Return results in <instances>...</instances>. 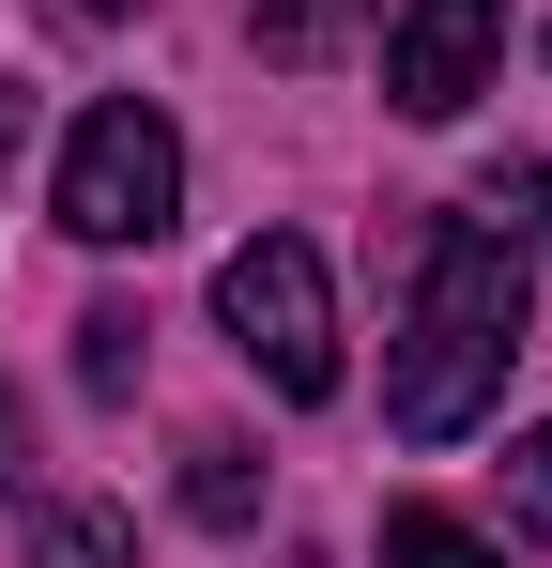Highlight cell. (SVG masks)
<instances>
[{
  "instance_id": "cell-1",
  "label": "cell",
  "mask_w": 552,
  "mask_h": 568,
  "mask_svg": "<svg viewBox=\"0 0 552 568\" xmlns=\"http://www.w3.org/2000/svg\"><path fill=\"white\" fill-rule=\"evenodd\" d=\"M507 354H522V231L507 215H430L415 246V323L384 354V415L415 446H460L491 399H507Z\"/></svg>"
},
{
  "instance_id": "cell-2",
  "label": "cell",
  "mask_w": 552,
  "mask_h": 568,
  "mask_svg": "<svg viewBox=\"0 0 552 568\" xmlns=\"http://www.w3.org/2000/svg\"><path fill=\"white\" fill-rule=\"evenodd\" d=\"M215 323H231V354L276 399H338V292H323V246L307 231H246L215 262Z\"/></svg>"
},
{
  "instance_id": "cell-3",
  "label": "cell",
  "mask_w": 552,
  "mask_h": 568,
  "mask_svg": "<svg viewBox=\"0 0 552 568\" xmlns=\"http://www.w3.org/2000/svg\"><path fill=\"white\" fill-rule=\"evenodd\" d=\"M47 215H62L78 246H154V231L184 215V139H170V108H139V93L78 108V139H62V185H47Z\"/></svg>"
},
{
  "instance_id": "cell-4",
  "label": "cell",
  "mask_w": 552,
  "mask_h": 568,
  "mask_svg": "<svg viewBox=\"0 0 552 568\" xmlns=\"http://www.w3.org/2000/svg\"><path fill=\"white\" fill-rule=\"evenodd\" d=\"M491 62H507V0H399L384 108H399V123H460V108L491 93Z\"/></svg>"
},
{
  "instance_id": "cell-5",
  "label": "cell",
  "mask_w": 552,
  "mask_h": 568,
  "mask_svg": "<svg viewBox=\"0 0 552 568\" xmlns=\"http://www.w3.org/2000/svg\"><path fill=\"white\" fill-rule=\"evenodd\" d=\"M184 507H200L215 538H246V523H262V462H246L231 430H200V446H184Z\"/></svg>"
},
{
  "instance_id": "cell-6",
  "label": "cell",
  "mask_w": 552,
  "mask_h": 568,
  "mask_svg": "<svg viewBox=\"0 0 552 568\" xmlns=\"http://www.w3.org/2000/svg\"><path fill=\"white\" fill-rule=\"evenodd\" d=\"M384 568H507L476 523H446V507H384Z\"/></svg>"
},
{
  "instance_id": "cell-7",
  "label": "cell",
  "mask_w": 552,
  "mask_h": 568,
  "mask_svg": "<svg viewBox=\"0 0 552 568\" xmlns=\"http://www.w3.org/2000/svg\"><path fill=\"white\" fill-rule=\"evenodd\" d=\"M31 568H139V538H123V507H47Z\"/></svg>"
},
{
  "instance_id": "cell-8",
  "label": "cell",
  "mask_w": 552,
  "mask_h": 568,
  "mask_svg": "<svg viewBox=\"0 0 552 568\" xmlns=\"http://www.w3.org/2000/svg\"><path fill=\"white\" fill-rule=\"evenodd\" d=\"M78 384L92 399H139V307H78Z\"/></svg>"
},
{
  "instance_id": "cell-9",
  "label": "cell",
  "mask_w": 552,
  "mask_h": 568,
  "mask_svg": "<svg viewBox=\"0 0 552 568\" xmlns=\"http://www.w3.org/2000/svg\"><path fill=\"white\" fill-rule=\"evenodd\" d=\"M507 523H522V538H552V415L522 430V462H507Z\"/></svg>"
},
{
  "instance_id": "cell-10",
  "label": "cell",
  "mask_w": 552,
  "mask_h": 568,
  "mask_svg": "<svg viewBox=\"0 0 552 568\" xmlns=\"http://www.w3.org/2000/svg\"><path fill=\"white\" fill-rule=\"evenodd\" d=\"M338 16H354V0H276L262 47H276V62H323V47H338Z\"/></svg>"
},
{
  "instance_id": "cell-11",
  "label": "cell",
  "mask_w": 552,
  "mask_h": 568,
  "mask_svg": "<svg viewBox=\"0 0 552 568\" xmlns=\"http://www.w3.org/2000/svg\"><path fill=\"white\" fill-rule=\"evenodd\" d=\"M491 215H522V246H552V170H507V185H491Z\"/></svg>"
},
{
  "instance_id": "cell-12",
  "label": "cell",
  "mask_w": 552,
  "mask_h": 568,
  "mask_svg": "<svg viewBox=\"0 0 552 568\" xmlns=\"http://www.w3.org/2000/svg\"><path fill=\"white\" fill-rule=\"evenodd\" d=\"M62 16H154V0H62Z\"/></svg>"
},
{
  "instance_id": "cell-13",
  "label": "cell",
  "mask_w": 552,
  "mask_h": 568,
  "mask_svg": "<svg viewBox=\"0 0 552 568\" xmlns=\"http://www.w3.org/2000/svg\"><path fill=\"white\" fill-rule=\"evenodd\" d=\"M0 154H16V108H0Z\"/></svg>"
},
{
  "instance_id": "cell-14",
  "label": "cell",
  "mask_w": 552,
  "mask_h": 568,
  "mask_svg": "<svg viewBox=\"0 0 552 568\" xmlns=\"http://www.w3.org/2000/svg\"><path fill=\"white\" fill-rule=\"evenodd\" d=\"M0 476H16V430H0Z\"/></svg>"
}]
</instances>
